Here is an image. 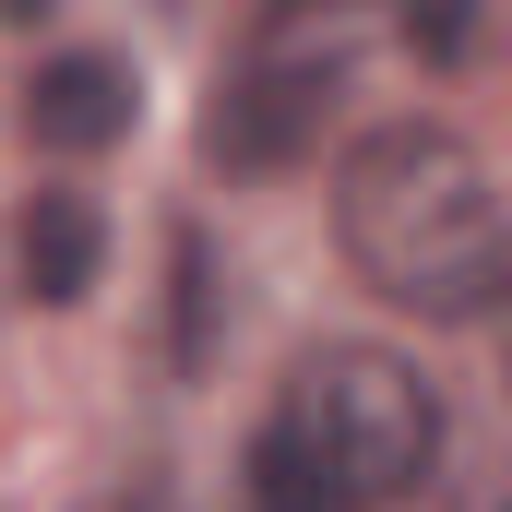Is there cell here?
<instances>
[{
	"label": "cell",
	"instance_id": "6",
	"mask_svg": "<svg viewBox=\"0 0 512 512\" xmlns=\"http://www.w3.org/2000/svg\"><path fill=\"white\" fill-rule=\"evenodd\" d=\"M251 512H358V501L322 477V453H310V441L262 429V441H251Z\"/></svg>",
	"mask_w": 512,
	"mask_h": 512
},
{
	"label": "cell",
	"instance_id": "1",
	"mask_svg": "<svg viewBox=\"0 0 512 512\" xmlns=\"http://www.w3.org/2000/svg\"><path fill=\"white\" fill-rule=\"evenodd\" d=\"M334 227H346V262L417 322H489L512 298L501 191H489L477 143L441 131V120L370 131L346 155V179H334Z\"/></svg>",
	"mask_w": 512,
	"mask_h": 512
},
{
	"label": "cell",
	"instance_id": "2",
	"mask_svg": "<svg viewBox=\"0 0 512 512\" xmlns=\"http://www.w3.org/2000/svg\"><path fill=\"white\" fill-rule=\"evenodd\" d=\"M274 429L310 441L322 477H334L358 512L429 489V465H441V393L417 382L393 346H322V358H298V382H286V417H274Z\"/></svg>",
	"mask_w": 512,
	"mask_h": 512
},
{
	"label": "cell",
	"instance_id": "7",
	"mask_svg": "<svg viewBox=\"0 0 512 512\" xmlns=\"http://www.w3.org/2000/svg\"><path fill=\"white\" fill-rule=\"evenodd\" d=\"M501 512H512V501H501Z\"/></svg>",
	"mask_w": 512,
	"mask_h": 512
},
{
	"label": "cell",
	"instance_id": "4",
	"mask_svg": "<svg viewBox=\"0 0 512 512\" xmlns=\"http://www.w3.org/2000/svg\"><path fill=\"white\" fill-rule=\"evenodd\" d=\"M322 84H334V60H322V72H251V84L215 108V155H227V167H286V155L310 143V120H322Z\"/></svg>",
	"mask_w": 512,
	"mask_h": 512
},
{
	"label": "cell",
	"instance_id": "5",
	"mask_svg": "<svg viewBox=\"0 0 512 512\" xmlns=\"http://www.w3.org/2000/svg\"><path fill=\"white\" fill-rule=\"evenodd\" d=\"M12 251H24V298H36V310H72V298L96 286V262H108V227H96L84 191H36Z\"/></svg>",
	"mask_w": 512,
	"mask_h": 512
},
{
	"label": "cell",
	"instance_id": "3",
	"mask_svg": "<svg viewBox=\"0 0 512 512\" xmlns=\"http://www.w3.org/2000/svg\"><path fill=\"white\" fill-rule=\"evenodd\" d=\"M131 120H143V84H131V60H108V48H60L24 84V131L48 155H108Z\"/></svg>",
	"mask_w": 512,
	"mask_h": 512
}]
</instances>
